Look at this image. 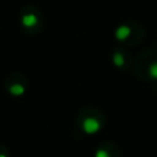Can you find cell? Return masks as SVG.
Instances as JSON below:
<instances>
[{"mask_svg":"<svg viewBox=\"0 0 157 157\" xmlns=\"http://www.w3.org/2000/svg\"><path fill=\"white\" fill-rule=\"evenodd\" d=\"M99 128H101L99 121L96 118H92V117L86 118L83 124H82V129L87 134H94V132H97L99 130Z\"/></svg>","mask_w":157,"mask_h":157,"instance_id":"obj_1","label":"cell"},{"mask_svg":"<svg viewBox=\"0 0 157 157\" xmlns=\"http://www.w3.org/2000/svg\"><path fill=\"white\" fill-rule=\"evenodd\" d=\"M129 33H130V28L126 27V26H123V27H119V28H118V31H117V37H118L120 40H123V39H125V38L129 36Z\"/></svg>","mask_w":157,"mask_h":157,"instance_id":"obj_2","label":"cell"},{"mask_svg":"<svg viewBox=\"0 0 157 157\" xmlns=\"http://www.w3.org/2000/svg\"><path fill=\"white\" fill-rule=\"evenodd\" d=\"M148 74L152 78L157 80V63H153L150 65V69H148Z\"/></svg>","mask_w":157,"mask_h":157,"instance_id":"obj_3","label":"cell"},{"mask_svg":"<svg viewBox=\"0 0 157 157\" xmlns=\"http://www.w3.org/2000/svg\"><path fill=\"white\" fill-rule=\"evenodd\" d=\"M114 63H115L118 66H121V65H123L124 60H123V55H121L120 53H117V54L114 55Z\"/></svg>","mask_w":157,"mask_h":157,"instance_id":"obj_4","label":"cell"},{"mask_svg":"<svg viewBox=\"0 0 157 157\" xmlns=\"http://www.w3.org/2000/svg\"><path fill=\"white\" fill-rule=\"evenodd\" d=\"M96 157H109V155H108V152L104 151V150H98V151L96 152Z\"/></svg>","mask_w":157,"mask_h":157,"instance_id":"obj_5","label":"cell"},{"mask_svg":"<svg viewBox=\"0 0 157 157\" xmlns=\"http://www.w3.org/2000/svg\"><path fill=\"white\" fill-rule=\"evenodd\" d=\"M0 157H6V156L5 155H0Z\"/></svg>","mask_w":157,"mask_h":157,"instance_id":"obj_6","label":"cell"}]
</instances>
